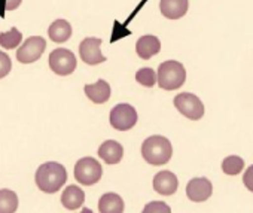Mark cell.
<instances>
[{"label":"cell","mask_w":253,"mask_h":213,"mask_svg":"<svg viewBox=\"0 0 253 213\" xmlns=\"http://www.w3.org/2000/svg\"><path fill=\"white\" fill-rule=\"evenodd\" d=\"M35 180L41 191H43L46 194H54V192L60 191L61 186L66 183L67 171H66L64 166H61L60 163H55V161L43 163L36 170Z\"/></svg>","instance_id":"obj_1"},{"label":"cell","mask_w":253,"mask_h":213,"mask_svg":"<svg viewBox=\"0 0 253 213\" xmlns=\"http://www.w3.org/2000/svg\"><path fill=\"white\" fill-rule=\"evenodd\" d=\"M171 143L164 136H151L142 145V157L151 166H164L171 160Z\"/></svg>","instance_id":"obj_2"},{"label":"cell","mask_w":253,"mask_h":213,"mask_svg":"<svg viewBox=\"0 0 253 213\" xmlns=\"http://www.w3.org/2000/svg\"><path fill=\"white\" fill-rule=\"evenodd\" d=\"M186 81V70L182 63L176 60H169L160 64L157 73V82L160 88L173 91L180 88Z\"/></svg>","instance_id":"obj_3"},{"label":"cell","mask_w":253,"mask_h":213,"mask_svg":"<svg viewBox=\"0 0 253 213\" xmlns=\"http://www.w3.org/2000/svg\"><path fill=\"white\" fill-rule=\"evenodd\" d=\"M101 174H103V169L100 163L92 157L81 158L75 166V179L85 186H91L97 183L101 179Z\"/></svg>","instance_id":"obj_4"},{"label":"cell","mask_w":253,"mask_h":213,"mask_svg":"<svg viewBox=\"0 0 253 213\" xmlns=\"http://www.w3.org/2000/svg\"><path fill=\"white\" fill-rule=\"evenodd\" d=\"M137 123V112L128 103H119L110 111V126L115 130H131Z\"/></svg>","instance_id":"obj_5"},{"label":"cell","mask_w":253,"mask_h":213,"mask_svg":"<svg viewBox=\"0 0 253 213\" xmlns=\"http://www.w3.org/2000/svg\"><path fill=\"white\" fill-rule=\"evenodd\" d=\"M176 109L186 118L197 121L201 120L204 115V104L203 101L191 92H180L174 97Z\"/></svg>","instance_id":"obj_6"},{"label":"cell","mask_w":253,"mask_h":213,"mask_svg":"<svg viewBox=\"0 0 253 213\" xmlns=\"http://www.w3.org/2000/svg\"><path fill=\"white\" fill-rule=\"evenodd\" d=\"M49 67L54 73L60 76H67L76 69V57L72 51L66 48H57L49 54Z\"/></svg>","instance_id":"obj_7"},{"label":"cell","mask_w":253,"mask_h":213,"mask_svg":"<svg viewBox=\"0 0 253 213\" xmlns=\"http://www.w3.org/2000/svg\"><path fill=\"white\" fill-rule=\"evenodd\" d=\"M46 48V41L42 36H32L17 51V60L23 64H30L38 61Z\"/></svg>","instance_id":"obj_8"},{"label":"cell","mask_w":253,"mask_h":213,"mask_svg":"<svg viewBox=\"0 0 253 213\" xmlns=\"http://www.w3.org/2000/svg\"><path fill=\"white\" fill-rule=\"evenodd\" d=\"M100 45H101V39H98V38H86L81 42L79 54H81V58L84 60V63H86L89 66H95V64L104 63L107 60L101 54Z\"/></svg>","instance_id":"obj_9"},{"label":"cell","mask_w":253,"mask_h":213,"mask_svg":"<svg viewBox=\"0 0 253 213\" xmlns=\"http://www.w3.org/2000/svg\"><path fill=\"white\" fill-rule=\"evenodd\" d=\"M213 192V185L207 177H194L186 185V195L191 201L203 203L210 198Z\"/></svg>","instance_id":"obj_10"},{"label":"cell","mask_w":253,"mask_h":213,"mask_svg":"<svg viewBox=\"0 0 253 213\" xmlns=\"http://www.w3.org/2000/svg\"><path fill=\"white\" fill-rule=\"evenodd\" d=\"M179 180L174 173L169 170H163L154 177V189L161 195H173L177 191Z\"/></svg>","instance_id":"obj_11"},{"label":"cell","mask_w":253,"mask_h":213,"mask_svg":"<svg viewBox=\"0 0 253 213\" xmlns=\"http://www.w3.org/2000/svg\"><path fill=\"white\" fill-rule=\"evenodd\" d=\"M98 157L106 164H110V166L118 164V163H121V160L124 157V148L116 140H106L98 148Z\"/></svg>","instance_id":"obj_12"},{"label":"cell","mask_w":253,"mask_h":213,"mask_svg":"<svg viewBox=\"0 0 253 213\" xmlns=\"http://www.w3.org/2000/svg\"><path fill=\"white\" fill-rule=\"evenodd\" d=\"M189 8L188 0H161L160 9L161 14L169 20H179L182 18Z\"/></svg>","instance_id":"obj_13"},{"label":"cell","mask_w":253,"mask_h":213,"mask_svg":"<svg viewBox=\"0 0 253 213\" xmlns=\"http://www.w3.org/2000/svg\"><path fill=\"white\" fill-rule=\"evenodd\" d=\"M84 91H85L86 97L95 104L106 103L110 98V85L104 79H98L95 84L85 85Z\"/></svg>","instance_id":"obj_14"},{"label":"cell","mask_w":253,"mask_h":213,"mask_svg":"<svg viewBox=\"0 0 253 213\" xmlns=\"http://www.w3.org/2000/svg\"><path fill=\"white\" fill-rule=\"evenodd\" d=\"M160 51H161V42L154 35H145L136 43V52L143 60H148V58L154 57Z\"/></svg>","instance_id":"obj_15"},{"label":"cell","mask_w":253,"mask_h":213,"mask_svg":"<svg viewBox=\"0 0 253 213\" xmlns=\"http://www.w3.org/2000/svg\"><path fill=\"white\" fill-rule=\"evenodd\" d=\"M85 201V192L84 189H81L76 185H70L64 189L63 195H61V204L67 209V210H78L82 207Z\"/></svg>","instance_id":"obj_16"},{"label":"cell","mask_w":253,"mask_h":213,"mask_svg":"<svg viewBox=\"0 0 253 213\" xmlns=\"http://www.w3.org/2000/svg\"><path fill=\"white\" fill-rule=\"evenodd\" d=\"M100 213H124V200L115 192H107L98 200Z\"/></svg>","instance_id":"obj_17"},{"label":"cell","mask_w":253,"mask_h":213,"mask_svg":"<svg viewBox=\"0 0 253 213\" xmlns=\"http://www.w3.org/2000/svg\"><path fill=\"white\" fill-rule=\"evenodd\" d=\"M48 35H49V39L57 42V43L66 42L72 36V26L66 20H61V18L55 20L48 29Z\"/></svg>","instance_id":"obj_18"},{"label":"cell","mask_w":253,"mask_h":213,"mask_svg":"<svg viewBox=\"0 0 253 213\" xmlns=\"http://www.w3.org/2000/svg\"><path fill=\"white\" fill-rule=\"evenodd\" d=\"M18 197L12 189H0V213H15Z\"/></svg>","instance_id":"obj_19"},{"label":"cell","mask_w":253,"mask_h":213,"mask_svg":"<svg viewBox=\"0 0 253 213\" xmlns=\"http://www.w3.org/2000/svg\"><path fill=\"white\" fill-rule=\"evenodd\" d=\"M243 169H244V161L237 155H229L222 161V171L228 176H235L241 173Z\"/></svg>","instance_id":"obj_20"},{"label":"cell","mask_w":253,"mask_h":213,"mask_svg":"<svg viewBox=\"0 0 253 213\" xmlns=\"http://www.w3.org/2000/svg\"><path fill=\"white\" fill-rule=\"evenodd\" d=\"M23 41V35L17 27H12L6 33H0V46H3L6 49H12L18 46Z\"/></svg>","instance_id":"obj_21"},{"label":"cell","mask_w":253,"mask_h":213,"mask_svg":"<svg viewBox=\"0 0 253 213\" xmlns=\"http://www.w3.org/2000/svg\"><path fill=\"white\" fill-rule=\"evenodd\" d=\"M136 81H137L139 84H142V85L151 88V86H154V85L157 84V73H155V70L151 69V67H143V69L137 70V73H136Z\"/></svg>","instance_id":"obj_22"},{"label":"cell","mask_w":253,"mask_h":213,"mask_svg":"<svg viewBox=\"0 0 253 213\" xmlns=\"http://www.w3.org/2000/svg\"><path fill=\"white\" fill-rule=\"evenodd\" d=\"M142 213H171V209L164 201H151L145 206Z\"/></svg>","instance_id":"obj_23"},{"label":"cell","mask_w":253,"mask_h":213,"mask_svg":"<svg viewBox=\"0 0 253 213\" xmlns=\"http://www.w3.org/2000/svg\"><path fill=\"white\" fill-rule=\"evenodd\" d=\"M11 69H12V61L9 55L0 51V79L5 78L11 72Z\"/></svg>","instance_id":"obj_24"},{"label":"cell","mask_w":253,"mask_h":213,"mask_svg":"<svg viewBox=\"0 0 253 213\" xmlns=\"http://www.w3.org/2000/svg\"><path fill=\"white\" fill-rule=\"evenodd\" d=\"M243 183H244V186H246L250 192H253V166H250V167L246 170V173H244V176H243Z\"/></svg>","instance_id":"obj_25"},{"label":"cell","mask_w":253,"mask_h":213,"mask_svg":"<svg viewBox=\"0 0 253 213\" xmlns=\"http://www.w3.org/2000/svg\"><path fill=\"white\" fill-rule=\"evenodd\" d=\"M23 0H5V9L6 11H14L21 5Z\"/></svg>","instance_id":"obj_26"},{"label":"cell","mask_w":253,"mask_h":213,"mask_svg":"<svg viewBox=\"0 0 253 213\" xmlns=\"http://www.w3.org/2000/svg\"><path fill=\"white\" fill-rule=\"evenodd\" d=\"M79 213H92V210L91 209H88V207H84V209H81V212Z\"/></svg>","instance_id":"obj_27"}]
</instances>
